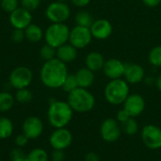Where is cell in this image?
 I'll use <instances>...</instances> for the list:
<instances>
[{
    "instance_id": "37",
    "label": "cell",
    "mask_w": 161,
    "mask_h": 161,
    "mask_svg": "<svg viewBox=\"0 0 161 161\" xmlns=\"http://www.w3.org/2000/svg\"><path fill=\"white\" fill-rule=\"evenodd\" d=\"M51 159H52V161H64V159H65L64 151L53 149V152L51 154Z\"/></svg>"
},
{
    "instance_id": "4",
    "label": "cell",
    "mask_w": 161,
    "mask_h": 161,
    "mask_svg": "<svg viewBox=\"0 0 161 161\" xmlns=\"http://www.w3.org/2000/svg\"><path fill=\"white\" fill-rule=\"evenodd\" d=\"M129 94L128 83L122 78L110 80L106 85L104 91V95L107 102L113 106L124 104Z\"/></svg>"
},
{
    "instance_id": "38",
    "label": "cell",
    "mask_w": 161,
    "mask_h": 161,
    "mask_svg": "<svg viewBox=\"0 0 161 161\" xmlns=\"http://www.w3.org/2000/svg\"><path fill=\"white\" fill-rule=\"evenodd\" d=\"M84 161H100V157L94 152H89L85 155Z\"/></svg>"
},
{
    "instance_id": "34",
    "label": "cell",
    "mask_w": 161,
    "mask_h": 161,
    "mask_svg": "<svg viewBox=\"0 0 161 161\" xmlns=\"http://www.w3.org/2000/svg\"><path fill=\"white\" fill-rule=\"evenodd\" d=\"M25 157L24 151L21 148H15L10 152V161H25Z\"/></svg>"
},
{
    "instance_id": "9",
    "label": "cell",
    "mask_w": 161,
    "mask_h": 161,
    "mask_svg": "<svg viewBox=\"0 0 161 161\" xmlns=\"http://www.w3.org/2000/svg\"><path fill=\"white\" fill-rule=\"evenodd\" d=\"M92 40V35L89 27L75 25L70 30L69 43L76 49L87 47Z\"/></svg>"
},
{
    "instance_id": "10",
    "label": "cell",
    "mask_w": 161,
    "mask_h": 161,
    "mask_svg": "<svg viewBox=\"0 0 161 161\" xmlns=\"http://www.w3.org/2000/svg\"><path fill=\"white\" fill-rule=\"evenodd\" d=\"M143 144L150 150L161 149V128L155 125H146L142 133Z\"/></svg>"
},
{
    "instance_id": "36",
    "label": "cell",
    "mask_w": 161,
    "mask_h": 161,
    "mask_svg": "<svg viewBox=\"0 0 161 161\" xmlns=\"http://www.w3.org/2000/svg\"><path fill=\"white\" fill-rule=\"evenodd\" d=\"M131 116L129 115V113L125 109V108H122L121 110L118 111L117 113V117H116V120L122 125L124 123H125L128 119H130Z\"/></svg>"
},
{
    "instance_id": "7",
    "label": "cell",
    "mask_w": 161,
    "mask_h": 161,
    "mask_svg": "<svg viewBox=\"0 0 161 161\" xmlns=\"http://www.w3.org/2000/svg\"><path fill=\"white\" fill-rule=\"evenodd\" d=\"M33 79L32 71L25 66H18L14 68L8 76L10 86L16 90L27 88Z\"/></svg>"
},
{
    "instance_id": "20",
    "label": "cell",
    "mask_w": 161,
    "mask_h": 161,
    "mask_svg": "<svg viewBox=\"0 0 161 161\" xmlns=\"http://www.w3.org/2000/svg\"><path fill=\"white\" fill-rule=\"evenodd\" d=\"M75 75L79 88L88 89L94 82V72L91 71L87 67L79 69Z\"/></svg>"
},
{
    "instance_id": "15",
    "label": "cell",
    "mask_w": 161,
    "mask_h": 161,
    "mask_svg": "<svg viewBox=\"0 0 161 161\" xmlns=\"http://www.w3.org/2000/svg\"><path fill=\"white\" fill-rule=\"evenodd\" d=\"M125 64L117 58H109L106 60L103 67L105 75L110 80L122 78V76L125 75Z\"/></svg>"
},
{
    "instance_id": "41",
    "label": "cell",
    "mask_w": 161,
    "mask_h": 161,
    "mask_svg": "<svg viewBox=\"0 0 161 161\" xmlns=\"http://www.w3.org/2000/svg\"><path fill=\"white\" fill-rule=\"evenodd\" d=\"M157 87H158V91L161 92V74L157 78Z\"/></svg>"
},
{
    "instance_id": "31",
    "label": "cell",
    "mask_w": 161,
    "mask_h": 161,
    "mask_svg": "<svg viewBox=\"0 0 161 161\" xmlns=\"http://www.w3.org/2000/svg\"><path fill=\"white\" fill-rule=\"evenodd\" d=\"M0 6L5 12L11 13L17 8H19V0H1Z\"/></svg>"
},
{
    "instance_id": "43",
    "label": "cell",
    "mask_w": 161,
    "mask_h": 161,
    "mask_svg": "<svg viewBox=\"0 0 161 161\" xmlns=\"http://www.w3.org/2000/svg\"><path fill=\"white\" fill-rule=\"evenodd\" d=\"M0 161H3V160H1V159H0Z\"/></svg>"
},
{
    "instance_id": "23",
    "label": "cell",
    "mask_w": 161,
    "mask_h": 161,
    "mask_svg": "<svg viewBox=\"0 0 161 161\" xmlns=\"http://www.w3.org/2000/svg\"><path fill=\"white\" fill-rule=\"evenodd\" d=\"M15 97L8 92H0V112H7L14 106Z\"/></svg>"
},
{
    "instance_id": "17",
    "label": "cell",
    "mask_w": 161,
    "mask_h": 161,
    "mask_svg": "<svg viewBox=\"0 0 161 161\" xmlns=\"http://www.w3.org/2000/svg\"><path fill=\"white\" fill-rule=\"evenodd\" d=\"M124 76L128 84H138L143 80L145 76V71L142 65L136 63H128L125 64Z\"/></svg>"
},
{
    "instance_id": "1",
    "label": "cell",
    "mask_w": 161,
    "mask_h": 161,
    "mask_svg": "<svg viewBox=\"0 0 161 161\" xmlns=\"http://www.w3.org/2000/svg\"><path fill=\"white\" fill-rule=\"evenodd\" d=\"M68 75L66 64L57 58L44 61L40 71L42 83L50 89L61 88Z\"/></svg>"
},
{
    "instance_id": "30",
    "label": "cell",
    "mask_w": 161,
    "mask_h": 161,
    "mask_svg": "<svg viewBox=\"0 0 161 161\" xmlns=\"http://www.w3.org/2000/svg\"><path fill=\"white\" fill-rule=\"evenodd\" d=\"M149 62L155 67H161V45L154 47L150 51Z\"/></svg>"
},
{
    "instance_id": "27",
    "label": "cell",
    "mask_w": 161,
    "mask_h": 161,
    "mask_svg": "<svg viewBox=\"0 0 161 161\" xmlns=\"http://www.w3.org/2000/svg\"><path fill=\"white\" fill-rule=\"evenodd\" d=\"M32 99H33V94L27 88L17 90L15 93V100L20 104H24V105L28 104L32 101Z\"/></svg>"
},
{
    "instance_id": "14",
    "label": "cell",
    "mask_w": 161,
    "mask_h": 161,
    "mask_svg": "<svg viewBox=\"0 0 161 161\" xmlns=\"http://www.w3.org/2000/svg\"><path fill=\"white\" fill-rule=\"evenodd\" d=\"M124 108L129 113L131 117H138L145 109V100L141 94H129L124 103Z\"/></svg>"
},
{
    "instance_id": "3",
    "label": "cell",
    "mask_w": 161,
    "mask_h": 161,
    "mask_svg": "<svg viewBox=\"0 0 161 161\" xmlns=\"http://www.w3.org/2000/svg\"><path fill=\"white\" fill-rule=\"evenodd\" d=\"M68 104L75 112L86 113L91 111L95 106V98L87 89L77 88L68 93Z\"/></svg>"
},
{
    "instance_id": "35",
    "label": "cell",
    "mask_w": 161,
    "mask_h": 161,
    "mask_svg": "<svg viewBox=\"0 0 161 161\" xmlns=\"http://www.w3.org/2000/svg\"><path fill=\"white\" fill-rule=\"evenodd\" d=\"M28 141H29V139L24 133L17 135L16 138L14 139V142H15L16 146L19 147V148H22V147L25 146L28 143Z\"/></svg>"
},
{
    "instance_id": "8",
    "label": "cell",
    "mask_w": 161,
    "mask_h": 161,
    "mask_svg": "<svg viewBox=\"0 0 161 161\" xmlns=\"http://www.w3.org/2000/svg\"><path fill=\"white\" fill-rule=\"evenodd\" d=\"M122 125L121 124L113 118H108L104 120L100 126L101 138L107 142H117L122 135Z\"/></svg>"
},
{
    "instance_id": "18",
    "label": "cell",
    "mask_w": 161,
    "mask_h": 161,
    "mask_svg": "<svg viewBox=\"0 0 161 161\" xmlns=\"http://www.w3.org/2000/svg\"><path fill=\"white\" fill-rule=\"evenodd\" d=\"M77 57V49L70 43H65L57 48L56 58L65 64L73 62Z\"/></svg>"
},
{
    "instance_id": "13",
    "label": "cell",
    "mask_w": 161,
    "mask_h": 161,
    "mask_svg": "<svg viewBox=\"0 0 161 161\" xmlns=\"http://www.w3.org/2000/svg\"><path fill=\"white\" fill-rule=\"evenodd\" d=\"M31 11L24 8L23 7H19L9 13V23L13 28L25 29L31 24Z\"/></svg>"
},
{
    "instance_id": "5",
    "label": "cell",
    "mask_w": 161,
    "mask_h": 161,
    "mask_svg": "<svg viewBox=\"0 0 161 161\" xmlns=\"http://www.w3.org/2000/svg\"><path fill=\"white\" fill-rule=\"evenodd\" d=\"M70 28L64 23H52L44 32L45 43L58 48L69 42Z\"/></svg>"
},
{
    "instance_id": "28",
    "label": "cell",
    "mask_w": 161,
    "mask_h": 161,
    "mask_svg": "<svg viewBox=\"0 0 161 161\" xmlns=\"http://www.w3.org/2000/svg\"><path fill=\"white\" fill-rule=\"evenodd\" d=\"M56 55H57V49L47 43L42 45L40 50V57L44 61L51 60V59L55 58Z\"/></svg>"
},
{
    "instance_id": "33",
    "label": "cell",
    "mask_w": 161,
    "mask_h": 161,
    "mask_svg": "<svg viewBox=\"0 0 161 161\" xmlns=\"http://www.w3.org/2000/svg\"><path fill=\"white\" fill-rule=\"evenodd\" d=\"M10 39L13 42L19 43L22 42L25 39V30L24 29H18V28H13L11 34H10Z\"/></svg>"
},
{
    "instance_id": "26",
    "label": "cell",
    "mask_w": 161,
    "mask_h": 161,
    "mask_svg": "<svg viewBox=\"0 0 161 161\" xmlns=\"http://www.w3.org/2000/svg\"><path fill=\"white\" fill-rule=\"evenodd\" d=\"M122 130L125 134L128 136H134L138 133L139 131V125L138 122L135 120V118L131 117L128 119L125 123L122 124Z\"/></svg>"
},
{
    "instance_id": "42",
    "label": "cell",
    "mask_w": 161,
    "mask_h": 161,
    "mask_svg": "<svg viewBox=\"0 0 161 161\" xmlns=\"http://www.w3.org/2000/svg\"><path fill=\"white\" fill-rule=\"evenodd\" d=\"M57 1H60V2H66L67 0H57Z\"/></svg>"
},
{
    "instance_id": "25",
    "label": "cell",
    "mask_w": 161,
    "mask_h": 161,
    "mask_svg": "<svg viewBox=\"0 0 161 161\" xmlns=\"http://www.w3.org/2000/svg\"><path fill=\"white\" fill-rule=\"evenodd\" d=\"M49 156L42 148H35L31 150L25 157V161H48Z\"/></svg>"
},
{
    "instance_id": "16",
    "label": "cell",
    "mask_w": 161,
    "mask_h": 161,
    "mask_svg": "<svg viewBox=\"0 0 161 161\" xmlns=\"http://www.w3.org/2000/svg\"><path fill=\"white\" fill-rule=\"evenodd\" d=\"M90 30L92 38L96 40H106L112 33V25L107 19H98L94 20Z\"/></svg>"
},
{
    "instance_id": "19",
    "label": "cell",
    "mask_w": 161,
    "mask_h": 161,
    "mask_svg": "<svg viewBox=\"0 0 161 161\" xmlns=\"http://www.w3.org/2000/svg\"><path fill=\"white\" fill-rule=\"evenodd\" d=\"M105 61L106 60L103 55L96 51L89 53L85 58L86 67L92 72H98L100 70H103Z\"/></svg>"
},
{
    "instance_id": "11",
    "label": "cell",
    "mask_w": 161,
    "mask_h": 161,
    "mask_svg": "<svg viewBox=\"0 0 161 161\" xmlns=\"http://www.w3.org/2000/svg\"><path fill=\"white\" fill-rule=\"evenodd\" d=\"M73 142V135L66 127L55 128L49 137V143L55 150H65L71 146Z\"/></svg>"
},
{
    "instance_id": "44",
    "label": "cell",
    "mask_w": 161,
    "mask_h": 161,
    "mask_svg": "<svg viewBox=\"0 0 161 161\" xmlns=\"http://www.w3.org/2000/svg\"><path fill=\"white\" fill-rule=\"evenodd\" d=\"M158 161H161V160H158Z\"/></svg>"
},
{
    "instance_id": "21",
    "label": "cell",
    "mask_w": 161,
    "mask_h": 161,
    "mask_svg": "<svg viewBox=\"0 0 161 161\" xmlns=\"http://www.w3.org/2000/svg\"><path fill=\"white\" fill-rule=\"evenodd\" d=\"M24 30H25V39L31 42H38L44 36V33H43V30L42 29V27L35 24H30Z\"/></svg>"
},
{
    "instance_id": "32",
    "label": "cell",
    "mask_w": 161,
    "mask_h": 161,
    "mask_svg": "<svg viewBox=\"0 0 161 161\" xmlns=\"http://www.w3.org/2000/svg\"><path fill=\"white\" fill-rule=\"evenodd\" d=\"M41 5V0H21V7L33 11L37 9Z\"/></svg>"
},
{
    "instance_id": "22",
    "label": "cell",
    "mask_w": 161,
    "mask_h": 161,
    "mask_svg": "<svg viewBox=\"0 0 161 161\" xmlns=\"http://www.w3.org/2000/svg\"><path fill=\"white\" fill-rule=\"evenodd\" d=\"M13 124L7 117H0V140H6L13 134Z\"/></svg>"
},
{
    "instance_id": "40",
    "label": "cell",
    "mask_w": 161,
    "mask_h": 161,
    "mask_svg": "<svg viewBox=\"0 0 161 161\" xmlns=\"http://www.w3.org/2000/svg\"><path fill=\"white\" fill-rule=\"evenodd\" d=\"M144 5H146L149 8H155L158 7L161 3V0H142Z\"/></svg>"
},
{
    "instance_id": "39",
    "label": "cell",
    "mask_w": 161,
    "mask_h": 161,
    "mask_svg": "<svg viewBox=\"0 0 161 161\" xmlns=\"http://www.w3.org/2000/svg\"><path fill=\"white\" fill-rule=\"evenodd\" d=\"M75 6L78 7V8H83L89 5V3L91 2V0H70Z\"/></svg>"
},
{
    "instance_id": "6",
    "label": "cell",
    "mask_w": 161,
    "mask_h": 161,
    "mask_svg": "<svg viewBox=\"0 0 161 161\" xmlns=\"http://www.w3.org/2000/svg\"><path fill=\"white\" fill-rule=\"evenodd\" d=\"M71 15V8L66 2L54 1L45 9V16L51 23H64Z\"/></svg>"
},
{
    "instance_id": "12",
    "label": "cell",
    "mask_w": 161,
    "mask_h": 161,
    "mask_svg": "<svg viewBox=\"0 0 161 161\" xmlns=\"http://www.w3.org/2000/svg\"><path fill=\"white\" fill-rule=\"evenodd\" d=\"M43 129V123L37 116L27 117L22 125V131L29 140H36L41 137Z\"/></svg>"
},
{
    "instance_id": "29",
    "label": "cell",
    "mask_w": 161,
    "mask_h": 161,
    "mask_svg": "<svg viewBox=\"0 0 161 161\" xmlns=\"http://www.w3.org/2000/svg\"><path fill=\"white\" fill-rule=\"evenodd\" d=\"M63 89L64 92L70 93L72 92L73 91H75V89L78 88V84H77V80H76V77H75V75H73V74H69L61 87Z\"/></svg>"
},
{
    "instance_id": "24",
    "label": "cell",
    "mask_w": 161,
    "mask_h": 161,
    "mask_svg": "<svg viewBox=\"0 0 161 161\" xmlns=\"http://www.w3.org/2000/svg\"><path fill=\"white\" fill-rule=\"evenodd\" d=\"M75 22L76 25L85 26V27H91L92 23L94 22L92 14L89 11L86 10H80L75 14Z\"/></svg>"
},
{
    "instance_id": "2",
    "label": "cell",
    "mask_w": 161,
    "mask_h": 161,
    "mask_svg": "<svg viewBox=\"0 0 161 161\" xmlns=\"http://www.w3.org/2000/svg\"><path fill=\"white\" fill-rule=\"evenodd\" d=\"M74 110L65 101L55 100L50 103L47 110L48 123L54 128L66 127L72 121Z\"/></svg>"
}]
</instances>
